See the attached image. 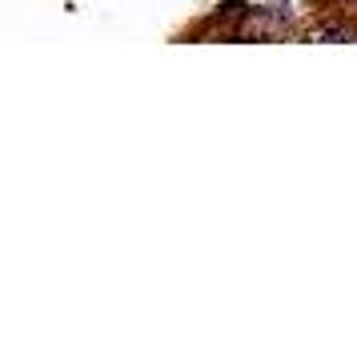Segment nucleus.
<instances>
[{"mask_svg":"<svg viewBox=\"0 0 357 346\" xmlns=\"http://www.w3.org/2000/svg\"><path fill=\"white\" fill-rule=\"evenodd\" d=\"M325 41H349V33H345V29H325Z\"/></svg>","mask_w":357,"mask_h":346,"instance_id":"1","label":"nucleus"}]
</instances>
